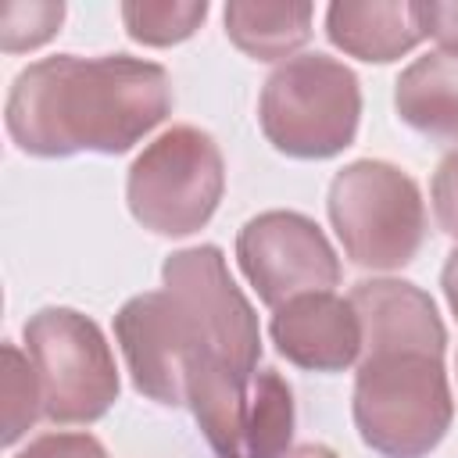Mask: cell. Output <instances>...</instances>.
<instances>
[{
    "label": "cell",
    "instance_id": "5b68a950",
    "mask_svg": "<svg viewBox=\"0 0 458 458\" xmlns=\"http://www.w3.org/2000/svg\"><path fill=\"white\" fill-rule=\"evenodd\" d=\"M329 225L358 268H404L426 240V204L419 182L394 161L358 157L344 165L326 197Z\"/></svg>",
    "mask_w": 458,
    "mask_h": 458
},
{
    "label": "cell",
    "instance_id": "d6986e66",
    "mask_svg": "<svg viewBox=\"0 0 458 458\" xmlns=\"http://www.w3.org/2000/svg\"><path fill=\"white\" fill-rule=\"evenodd\" d=\"M14 458H111L93 433H43L29 440Z\"/></svg>",
    "mask_w": 458,
    "mask_h": 458
},
{
    "label": "cell",
    "instance_id": "ac0fdd59",
    "mask_svg": "<svg viewBox=\"0 0 458 458\" xmlns=\"http://www.w3.org/2000/svg\"><path fill=\"white\" fill-rule=\"evenodd\" d=\"M429 200H433L437 225L458 240V147L440 157V165L429 179Z\"/></svg>",
    "mask_w": 458,
    "mask_h": 458
},
{
    "label": "cell",
    "instance_id": "52a82bcc",
    "mask_svg": "<svg viewBox=\"0 0 458 458\" xmlns=\"http://www.w3.org/2000/svg\"><path fill=\"white\" fill-rule=\"evenodd\" d=\"M21 336L39 379L43 419L57 426H86L107 415L122 379L111 344L89 315L50 304L29 315Z\"/></svg>",
    "mask_w": 458,
    "mask_h": 458
},
{
    "label": "cell",
    "instance_id": "9a60e30c",
    "mask_svg": "<svg viewBox=\"0 0 458 458\" xmlns=\"http://www.w3.org/2000/svg\"><path fill=\"white\" fill-rule=\"evenodd\" d=\"M208 18V0H129L122 21L129 39L143 47H172L190 39Z\"/></svg>",
    "mask_w": 458,
    "mask_h": 458
},
{
    "label": "cell",
    "instance_id": "8fae6325",
    "mask_svg": "<svg viewBox=\"0 0 458 458\" xmlns=\"http://www.w3.org/2000/svg\"><path fill=\"white\" fill-rule=\"evenodd\" d=\"M351 304L361 318L365 347H422V351H447V329L433 297L408 283V279H361L351 290Z\"/></svg>",
    "mask_w": 458,
    "mask_h": 458
},
{
    "label": "cell",
    "instance_id": "e0dca14e",
    "mask_svg": "<svg viewBox=\"0 0 458 458\" xmlns=\"http://www.w3.org/2000/svg\"><path fill=\"white\" fill-rule=\"evenodd\" d=\"M64 21V4L43 0V4H7L0 18V47L4 54H21L43 47L50 36L61 32Z\"/></svg>",
    "mask_w": 458,
    "mask_h": 458
},
{
    "label": "cell",
    "instance_id": "3957f363",
    "mask_svg": "<svg viewBox=\"0 0 458 458\" xmlns=\"http://www.w3.org/2000/svg\"><path fill=\"white\" fill-rule=\"evenodd\" d=\"M161 283L182 308L193 336L190 390L208 379H250L261 361V326L233 283L222 247L197 243L172 250L161 265Z\"/></svg>",
    "mask_w": 458,
    "mask_h": 458
},
{
    "label": "cell",
    "instance_id": "7a4b0ae2",
    "mask_svg": "<svg viewBox=\"0 0 458 458\" xmlns=\"http://www.w3.org/2000/svg\"><path fill=\"white\" fill-rule=\"evenodd\" d=\"M351 415L361 444L376 454L426 458L454 419L444 354L422 347L361 351Z\"/></svg>",
    "mask_w": 458,
    "mask_h": 458
},
{
    "label": "cell",
    "instance_id": "2e32d148",
    "mask_svg": "<svg viewBox=\"0 0 458 458\" xmlns=\"http://www.w3.org/2000/svg\"><path fill=\"white\" fill-rule=\"evenodd\" d=\"M43 415V394L32 369V358H25L14 344H4V444L11 447L36 419Z\"/></svg>",
    "mask_w": 458,
    "mask_h": 458
},
{
    "label": "cell",
    "instance_id": "7c38bea8",
    "mask_svg": "<svg viewBox=\"0 0 458 458\" xmlns=\"http://www.w3.org/2000/svg\"><path fill=\"white\" fill-rule=\"evenodd\" d=\"M326 36L336 50L369 64H390L426 39L419 11L408 0H336L326 7Z\"/></svg>",
    "mask_w": 458,
    "mask_h": 458
},
{
    "label": "cell",
    "instance_id": "ba28073f",
    "mask_svg": "<svg viewBox=\"0 0 458 458\" xmlns=\"http://www.w3.org/2000/svg\"><path fill=\"white\" fill-rule=\"evenodd\" d=\"M236 265L258 301L272 311L297 293L333 290L340 283V258L322 225L286 208L243 222L236 233Z\"/></svg>",
    "mask_w": 458,
    "mask_h": 458
},
{
    "label": "cell",
    "instance_id": "7402d4cb",
    "mask_svg": "<svg viewBox=\"0 0 458 458\" xmlns=\"http://www.w3.org/2000/svg\"><path fill=\"white\" fill-rule=\"evenodd\" d=\"M283 458H340V454L333 447H326V444H297Z\"/></svg>",
    "mask_w": 458,
    "mask_h": 458
},
{
    "label": "cell",
    "instance_id": "9c48e42d",
    "mask_svg": "<svg viewBox=\"0 0 458 458\" xmlns=\"http://www.w3.org/2000/svg\"><path fill=\"white\" fill-rule=\"evenodd\" d=\"M114 340L129 365L132 386L165 404H190V372H193V336L182 318V308L168 290H147L129 297L114 315Z\"/></svg>",
    "mask_w": 458,
    "mask_h": 458
},
{
    "label": "cell",
    "instance_id": "6da1fadb",
    "mask_svg": "<svg viewBox=\"0 0 458 458\" xmlns=\"http://www.w3.org/2000/svg\"><path fill=\"white\" fill-rule=\"evenodd\" d=\"M172 79L157 61L132 54H54L11 82L4 122L32 157L125 154L172 114Z\"/></svg>",
    "mask_w": 458,
    "mask_h": 458
},
{
    "label": "cell",
    "instance_id": "ffe728a7",
    "mask_svg": "<svg viewBox=\"0 0 458 458\" xmlns=\"http://www.w3.org/2000/svg\"><path fill=\"white\" fill-rule=\"evenodd\" d=\"M415 11H419V25H422V36L437 39L444 54L458 57V0L444 4V0H415Z\"/></svg>",
    "mask_w": 458,
    "mask_h": 458
},
{
    "label": "cell",
    "instance_id": "30bf717a",
    "mask_svg": "<svg viewBox=\"0 0 458 458\" xmlns=\"http://www.w3.org/2000/svg\"><path fill=\"white\" fill-rule=\"evenodd\" d=\"M276 351L308 372H344L361 361L365 333L351 297L333 290L297 293L279 304L268 318Z\"/></svg>",
    "mask_w": 458,
    "mask_h": 458
},
{
    "label": "cell",
    "instance_id": "5bb4252c",
    "mask_svg": "<svg viewBox=\"0 0 458 458\" xmlns=\"http://www.w3.org/2000/svg\"><path fill=\"white\" fill-rule=\"evenodd\" d=\"M311 18L315 7L308 0H229L222 11L229 43L254 61H290L311 39Z\"/></svg>",
    "mask_w": 458,
    "mask_h": 458
},
{
    "label": "cell",
    "instance_id": "8992f818",
    "mask_svg": "<svg viewBox=\"0 0 458 458\" xmlns=\"http://www.w3.org/2000/svg\"><path fill=\"white\" fill-rule=\"evenodd\" d=\"M225 193V161L211 132L172 125L150 140L125 175L129 215L157 236H190L211 222Z\"/></svg>",
    "mask_w": 458,
    "mask_h": 458
},
{
    "label": "cell",
    "instance_id": "277c9868",
    "mask_svg": "<svg viewBox=\"0 0 458 458\" xmlns=\"http://www.w3.org/2000/svg\"><path fill=\"white\" fill-rule=\"evenodd\" d=\"M361 122V82L329 54H297L261 86L258 125L265 140L297 161L344 154Z\"/></svg>",
    "mask_w": 458,
    "mask_h": 458
},
{
    "label": "cell",
    "instance_id": "44dd1931",
    "mask_svg": "<svg viewBox=\"0 0 458 458\" xmlns=\"http://www.w3.org/2000/svg\"><path fill=\"white\" fill-rule=\"evenodd\" d=\"M440 286H444V297H447V308L458 322V247L447 254L444 261V272H440Z\"/></svg>",
    "mask_w": 458,
    "mask_h": 458
},
{
    "label": "cell",
    "instance_id": "4fadbf2b",
    "mask_svg": "<svg viewBox=\"0 0 458 458\" xmlns=\"http://www.w3.org/2000/svg\"><path fill=\"white\" fill-rule=\"evenodd\" d=\"M394 107L415 132L458 140V57L444 50L415 57L394 82Z\"/></svg>",
    "mask_w": 458,
    "mask_h": 458
}]
</instances>
